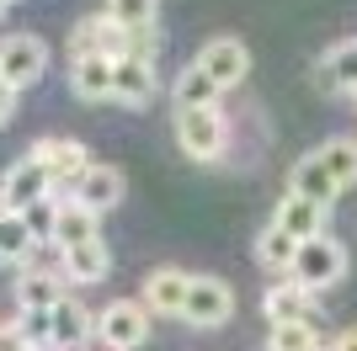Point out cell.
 Instances as JSON below:
<instances>
[{
    "label": "cell",
    "mask_w": 357,
    "mask_h": 351,
    "mask_svg": "<svg viewBox=\"0 0 357 351\" xmlns=\"http://www.w3.org/2000/svg\"><path fill=\"white\" fill-rule=\"evenodd\" d=\"M267 351H320V330L310 320L304 325H272L267 330Z\"/></svg>",
    "instance_id": "484cf974"
},
{
    "label": "cell",
    "mask_w": 357,
    "mask_h": 351,
    "mask_svg": "<svg viewBox=\"0 0 357 351\" xmlns=\"http://www.w3.org/2000/svg\"><path fill=\"white\" fill-rule=\"evenodd\" d=\"M310 80H314V91H320V96H342V86H336V70H331L326 58L310 70Z\"/></svg>",
    "instance_id": "f1b7e54d"
},
{
    "label": "cell",
    "mask_w": 357,
    "mask_h": 351,
    "mask_svg": "<svg viewBox=\"0 0 357 351\" xmlns=\"http://www.w3.org/2000/svg\"><path fill=\"white\" fill-rule=\"evenodd\" d=\"M91 336H96V314L80 298L64 292L59 304H54V351H75V346H86Z\"/></svg>",
    "instance_id": "2e32d148"
},
{
    "label": "cell",
    "mask_w": 357,
    "mask_h": 351,
    "mask_svg": "<svg viewBox=\"0 0 357 351\" xmlns=\"http://www.w3.org/2000/svg\"><path fill=\"white\" fill-rule=\"evenodd\" d=\"M107 16L128 32H144L155 27V16H160V0H107Z\"/></svg>",
    "instance_id": "d4e9b609"
},
{
    "label": "cell",
    "mask_w": 357,
    "mask_h": 351,
    "mask_svg": "<svg viewBox=\"0 0 357 351\" xmlns=\"http://www.w3.org/2000/svg\"><path fill=\"white\" fill-rule=\"evenodd\" d=\"M22 219H27V229L38 234V245H54V219H59V203H54V197L32 203L27 213H22Z\"/></svg>",
    "instance_id": "83f0119b"
},
{
    "label": "cell",
    "mask_w": 357,
    "mask_h": 351,
    "mask_svg": "<svg viewBox=\"0 0 357 351\" xmlns=\"http://www.w3.org/2000/svg\"><path fill=\"white\" fill-rule=\"evenodd\" d=\"M176 144L181 155H192L197 165L224 160L229 149V123H224L219 107H176Z\"/></svg>",
    "instance_id": "6da1fadb"
},
{
    "label": "cell",
    "mask_w": 357,
    "mask_h": 351,
    "mask_svg": "<svg viewBox=\"0 0 357 351\" xmlns=\"http://www.w3.org/2000/svg\"><path fill=\"white\" fill-rule=\"evenodd\" d=\"M0 16H6V0H0Z\"/></svg>",
    "instance_id": "836d02e7"
},
{
    "label": "cell",
    "mask_w": 357,
    "mask_h": 351,
    "mask_svg": "<svg viewBox=\"0 0 357 351\" xmlns=\"http://www.w3.org/2000/svg\"><path fill=\"white\" fill-rule=\"evenodd\" d=\"M27 155L54 176V187H64V197H70V192L80 187V176L96 165V160H91V149L80 144V139H38Z\"/></svg>",
    "instance_id": "52a82bcc"
},
{
    "label": "cell",
    "mask_w": 357,
    "mask_h": 351,
    "mask_svg": "<svg viewBox=\"0 0 357 351\" xmlns=\"http://www.w3.org/2000/svg\"><path fill=\"white\" fill-rule=\"evenodd\" d=\"M187 288H192L187 272H176V266H155V272L144 277V309H149V314H181V309H187Z\"/></svg>",
    "instance_id": "5bb4252c"
},
{
    "label": "cell",
    "mask_w": 357,
    "mask_h": 351,
    "mask_svg": "<svg viewBox=\"0 0 357 351\" xmlns=\"http://www.w3.org/2000/svg\"><path fill=\"white\" fill-rule=\"evenodd\" d=\"M288 277L304 282L310 292L336 288V282L347 277V245H342V240H331V234L304 240V245H298V261H294V272H288Z\"/></svg>",
    "instance_id": "3957f363"
},
{
    "label": "cell",
    "mask_w": 357,
    "mask_h": 351,
    "mask_svg": "<svg viewBox=\"0 0 357 351\" xmlns=\"http://www.w3.org/2000/svg\"><path fill=\"white\" fill-rule=\"evenodd\" d=\"M0 197H6V208H11V213H27L32 203L54 197V176L32 160V155H22V160L6 165V176H0Z\"/></svg>",
    "instance_id": "9c48e42d"
},
{
    "label": "cell",
    "mask_w": 357,
    "mask_h": 351,
    "mask_svg": "<svg viewBox=\"0 0 357 351\" xmlns=\"http://www.w3.org/2000/svg\"><path fill=\"white\" fill-rule=\"evenodd\" d=\"M128 54H134V32L118 27L107 11L86 16V22L70 32V58H112V64H118V58H128Z\"/></svg>",
    "instance_id": "8992f818"
},
{
    "label": "cell",
    "mask_w": 357,
    "mask_h": 351,
    "mask_svg": "<svg viewBox=\"0 0 357 351\" xmlns=\"http://www.w3.org/2000/svg\"><path fill=\"white\" fill-rule=\"evenodd\" d=\"M219 96H224V91L213 86L197 64H187V70L176 75V86H171V102H176V107H219Z\"/></svg>",
    "instance_id": "7402d4cb"
},
{
    "label": "cell",
    "mask_w": 357,
    "mask_h": 351,
    "mask_svg": "<svg viewBox=\"0 0 357 351\" xmlns=\"http://www.w3.org/2000/svg\"><path fill=\"white\" fill-rule=\"evenodd\" d=\"M6 213H11V208H6V197H0V224H6Z\"/></svg>",
    "instance_id": "d6a6232c"
},
{
    "label": "cell",
    "mask_w": 357,
    "mask_h": 351,
    "mask_svg": "<svg viewBox=\"0 0 357 351\" xmlns=\"http://www.w3.org/2000/svg\"><path fill=\"white\" fill-rule=\"evenodd\" d=\"M331 351H357V330H342V336L331 341Z\"/></svg>",
    "instance_id": "1f68e13d"
},
{
    "label": "cell",
    "mask_w": 357,
    "mask_h": 351,
    "mask_svg": "<svg viewBox=\"0 0 357 351\" xmlns=\"http://www.w3.org/2000/svg\"><path fill=\"white\" fill-rule=\"evenodd\" d=\"M59 256H64L59 272H64V282H70V288H91V282H107V272H112V256H107L102 240L70 245V250H59Z\"/></svg>",
    "instance_id": "7c38bea8"
},
{
    "label": "cell",
    "mask_w": 357,
    "mask_h": 351,
    "mask_svg": "<svg viewBox=\"0 0 357 351\" xmlns=\"http://www.w3.org/2000/svg\"><path fill=\"white\" fill-rule=\"evenodd\" d=\"M261 314H267V325H314V292L304 288V282H272L267 292H261Z\"/></svg>",
    "instance_id": "30bf717a"
},
{
    "label": "cell",
    "mask_w": 357,
    "mask_h": 351,
    "mask_svg": "<svg viewBox=\"0 0 357 351\" xmlns=\"http://www.w3.org/2000/svg\"><path fill=\"white\" fill-rule=\"evenodd\" d=\"M298 245H304V240H294L288 229L267 224V229H261V240H256V261L267 266V272H294V261H298Z\"/></svg>",
    "instance_id": "44dd1931"
},
{
    "label": "cell",
    "mask_w": 357,
    "mask_h": 351,
    "mask_svg": "<svg viewBox=\"0 0 357 351\" xmlns=\"http://www.w3.org/2000/svg\"><path fill=\"white\" fill-rule=\"evenodd\" d=\"M314 155H320V160H326V171L336 176V187H352V181H357V139L336 133V139H326Z\"/></svg>",
    "instance_id": "cb8c5ba5"
},
{
    "label": "cell",
    "mask_w": 357,
    "mask_h": 351,
    "mask_svg": "<svg viewBox=\"0 0 357 351\" xmlns=\"http://www.w3.org/2000/svg\"><path fill=\"white\" fill-rule=\"evenodd\" d=\"M288 192H294V197H310V203H320V208H331L336 197H342L336 176L326 171V160H320V155L294 160V171H288Z\"/></svg>",
    "instance_id": "9a60e30c"
},
{
    "label": "cell",
    "mask_w": 357,
    "mask_h": 351,
    "mask_svg": "<svg viewBox=\"0 0 357 351\" xmlns=\"http://www.w3.org/2000/svg\"><path fill=\"white\" fill-rule=\"evenodd\" d=\"M0 351H38V346L27 341L22 325H0Z\"/></svg>",
    "instance_id": "f546056e"
},
{
    "label": "cell",
    "mask_w": 357,
    "mask_h": 351,
    "mask_svg": "<svg viewBox=\"0 0 357 351\" xmlns=\"http://www.w3.org/2000/svg\"><path fill=\"white\" fill-rule=\"evenodd\" d=\"M149 309L139 304V298H112V304L96 314V341H102L107 351H139L149 341Z\"/></svg>",
    "instance_id": "7a4b0ae2"
},
{
    "label": "cell",
    "mask_w": 357,
    "mask_h": 351,
    "mask_svg": "<svg viewBox=\"0 0 357 351\" xmlns=\"http://www.w3.org/2000/svg\"><path fill=\"white\" fill-rule=\"evenodd\" d=\"M6 6H11V0H6Z\"/></svg>",
    "instance_id": "d590c367"
},
{
    "label": "cell",
    "mask_w": 357,
    "mask_h": 351,
    "mask_svg": "<svg viewBox=\"0 0 357 351\" xmlns=\"http://www.w3.org/2000/svg\"><path fill=\"white\" fill-rule=\"evenodd\" d=\"M16 102H22V91H11V86H0V128L16 117Z\"/></svg>",
    "instance_id": "4dcf8cb0"
},
{
    "label": "cell",
    "mask_w": 357,
    "mask_h": 351,
    "mask_svg": "<svg viewBox=\"0 0 357 351\" xmlns=\"http://www.w3.org/2000/svg\"><path fill=\"white\" fill-rule=\"evenodd\" d=\"M155 91H160V75H155V58H118V80H112V102L123 107H149L155 102Z\"/></svg>",
    "instance_id": "8fae6325"
},
{
    "label": "cell",
    "mask_w": 357,
    "mask_h": 351,
    "mask_svg": "<svg viewBox=\"0 0 357 351\" xmlns=\"http://www.w3.org/2000/svg\"><path fill=\"white\" fill-rule=\"evenodd\" d=\"M32 250H38V234L27 229V219L6 213V224H0V266H22Z\"/></svg>",
    "instance_id": "603a6c76"
},
{
    "label": "cell",
    "mask_w": 357,
    "mask_h": 351,
    "mask_svg": "<svg viewBox=\"0 0 357 351\" xmlns=\"http://www.w3.org/2000/svg\"><path fill=\"white\" fill-rule=\"evenodd\" d=\"M326 64L336 70V86L347 91V96H357V38H347V43H336L326 54Z\"/></svg>",
    "instance_id": "4316f807"
},
{
    "label": "cell",
    "mask_w": 357,
    "mask_h": 351,
    "mask_svg": "<svg viewBox=\"0 0 357 351\" xmlns=\"http://www.w3.org/2000/svg\"><path fill=\"white\" fill-rule=\"evenodd\" d=\"M272 224H278V229H288L294 240H314V234H326V208L288 192L283 203H278V213H272Z\"/></svg>",
    "instance_id": "d6986e66"
},
{
    "label": "cell",
    "mask_w": 357,
    "mask_h": 351,
    "mask_svg": "<svg viewBox=\"0 0 357 351\" xmlns=\"http://www.w3.org/2000/svg\"><path fill=\"white\" fill-rule=\"evenodd\" d=\"M102 213H91L86 203L75 197H59V219H54V250H70V245H86V240H102Z\"/></svg>",
    "instance_id": "e0dca14e"
},
{
    "label": "cell",
    "mask_w": 357,
    "mask_h": 351,
    "mask_svg": "<svg viewBox=\"0 0 357 351\" xmlns=\"http://www.w3.org/2000/svg\"><path fill=\"white\" fill-rule=\"evenodd\" d=\"M181 320L192 325V330H219V325L235 320V288L224 277H208V272H197L192 288H187V309H181Z\"/></svg>",
    "instance_id": "277c9868"
},
{
    "label": "cell",
    "mask_w": 357,
    "mask_h": 351,
    "mask_svg": "<svg viewBox=\"0 0 357 351\" xmlns=\"http://www.w3.org/2000/svg\"><path fill=\"white\" fill-rule=\"evenodd\" d=\"M0 86H6V80H0Z\"/></svg>",
    "instance_id": "e575fe53"
},
{
    "label": "cell",
    "mask_w": 357,
    "mask_h": 351,
    "mask_svg": "<svg viewBox=\"0 0 357 351\" xmlns=\"http://www.w3.org/2000/svg\"><path fill=\"white\" fill-rule=\"evenodd\" d=\"M112 80H118L112 58H70V86L80 102H112Z\"/></svg>",
    "instance_id": "ac0fdd59"
},
{
    "label": "cell",
    "mask_w": 357,
    "mask_h": 351,
    "mask_svg": "<svg viewBox=\"0 0 357 351\" xmlns=\"http://www.w3.org/2000/svg\"><path fill=\"white\" fill-rule=\"evenodd\" d=\"M197 70L208 75L219 91H235L245 75H251V48L240 43V38H208V43L197 48V58H192Z\"/></svg>",
    "instance_id": "ba28073f"
},
{
    "label": "cell",
    "mask_w": 357,
    "mask_h": 351,
    "mask_svg": "<svg viewBox=\"0 0 357 351\" xmlns=\"http://www.w3.org/2000/svg\"><path fill=\"white\" fill-rule=\"evenodd\" d=\"M43 70H48V43L38 32H11V38H0V80L11 91L38 86Z\"/></svg>",
    "instance_id": "5b68a950"
},
{
    "label": "cell",
    "mask_w": 357,
    "mask_h": 351,
    "mask_svg": "<svg viewBox=\"0 0 357 351\" xmlns=\"http://www.w3.org/2000/svg\"><path fill=\"white\" fill-rule=\"evenodd\" d=\"M64 298V272H22L16 277V309H48Z\"/></svg>",
    "instance_id": "ffe728a7"
},
{
    "label": "cell",
    "mask_w": 357,
    "mask_h": 351,
    "mask_svg": "<svg viewBox=\"0 0 357 351\" xmlns=\"http://www.w3.org/2000/svg\"><path fill=\"white\" fill-rule=\"evenodd\" d=\"M123 187H128V181H123L118 165H91L70 197H75V203H86L91 213H112V208L123 203Z\"/></svg>",
    "instance_id": "4fadbf2b"
}]
</instances>
